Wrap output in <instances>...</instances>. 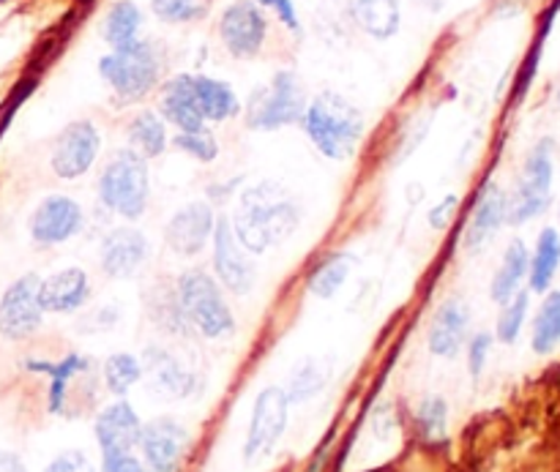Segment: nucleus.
<instances>
[{
    "label": "nucleus",
    "mask_w": 560,
    "mask_h": 472,
    "mask_svg": "<svg viewBox=\"0 0 560 472\" xmlns=\"http://www.w3.org/2000/svg\"><path fill=\"white\" fill-rule=\"evenodd\" d=\"M189 432L175 418H153L142 426L140 451L142 462L153 472H178L184 468L186 451H189Z\"/></svg>",
    "instance_id": "4468645a"
},
{
    "label": "nucleus",
    "mask_w": 560,
    "mask_h": 472,
    "mask_svg": "<svg viewBox=\"0 0 560 472\" xmlns=\"http://www.w3.org/2000/svg\"><path fill=\"white\" fill-rule=\"evenodd\" d=\"M151 255V244L135 227H118L102 240V271L115 282L131 279Z\"/></svg>",
    "instance_id": "f3484780"
},
{
    "label": "nucleus",
    "mask_w": 560,
    "mask_h": 472,
    "mask_svg": "<svg viewBox=\"0 0 560 472\" xmlns=\"http://www.w3.org/2000/svg\"><path fill=\"white\" fill-rule=\"evenodd\" d=\"M191 96L206 123H222L241 113V102L233 87L213 76L191 74Z\"/></svg>",
    "instance_id": "b1692460"
},
{
    "label": "nucleus",
    "mask_w": 560,
    "mask_h": 472,
    "mask_svg": "<svg viewBox=\"0 0 560 472\" xmlns=\"http://www.w3.org/2000/svg\"><path fill=\"white\" fill-rule=\"evenodd\" d=\"M459 208V197L457 194H446L441 202H438L435 208L430 211V227L438 229V233H443V229H448V224H452L454 213H457Z\"/></svg>",
    "instance_id": "ea45409f"
},
{
    "label": "nucleus",
    "mask_w": 560,
    "mask_h": 472,
    "mask_svg": "<svg viewBox=\"0 0 560 472\" xmlns=\"http://www.w3.org/2000/svg\"><path fill=\"white\" fill-rule=\"evenodd\" d=\"M27 369L44 371L49 375L52 386H49V413H63L66 399H69V386L77 380V377L88 375L91 371V361L82 358V355H66L60 364H27Z\"/></svg>",
    "instance_id": "a878e982"
},
{
    "label": "nucleus",
    "mask_w": 560,
    "mask_h": 472,
    "mask_svg": "<svg viewBox=\"0 0 560 472\" xmlns=\"http://www.w3.org/2000/svg\"><path fill=\"white\" fill-rule=\"evenodd\" d=\"M552 140H541L525 158L523 175L514 197L509 200L506 222L525 224L547 211L552 197Z\"/></svg>",
    "instance_id": "0eeeda50"
},
{
    "label": "nucleus",
    "mask_w": 560,
    "mask_h": 472,
    "mask_svg": "<svg viewBox=\"0 0 560 472\" xmlns=\"http://www.w3.org/2000/svg\"><path fill=\"white\" fill-rule=\"evenodd\" d=\"M306 109L304 87L295 71H277L268 85L257 87L246 104V126L252 131H277L301 123Z\"/></svg>",
    "instance_id": "423d86ee"
},
{
    "label": "nucleus",
    "mask_w": 560,
    "mask_h": 472,
    "mask_svg": "<svg viewBox=\"0 0 560 472\" xmlns=\"http://www.w3.org/2000/svg\"><path fill=\"white\" fill-rule=\"evenodd\" d=\"M211 0H151V11L156 20L167 25H186L208 14Z\"/></svg>",
    "instance_id": "72a5a7b5"
},
{
    "label": "nucleus",
    "mask_w": 560,
    "mask_h": 472,
    "mask_svg": "<svg viewBox=\"0 0 560 472\" xmlns=\"http://www.w3.org/2000/svg\"><path fill=\"white\" fill-rule=\"evenodd\" d=\"M140 31H142V11L137 9L135 0H118V3L109 5L102 25V36L109 47L120 49L140 42Z\"/></svg>",
    "instance_id": "cd10ccee"
},
{
    "label": "nucleus",
    "mask_w": 560,
    "mask_h": 472,
    "mask_svg": "<svg viewBox=\"0 0 560 472\" xmlns=\"http://www.w3.org/2000/svg\"><path fill=\"white\" fill-rule=\"evenodd\" d=\"M0 472H27V468L16 453L0 451Z\"/></svg>",
    "instance_id": "c03bdc74"
},
{
    "label": "nucleus",
    "mask_w": 560,
    "mask_h": 472,
    "mask_svg": "<svg viewBox=\"0 0 560 472\" xmlns=\"http://www.w3.org/2000/svg\"><path fill=\"white\" fill-rule=\"evenodd\" d=\"M372 424H375L377 437H381V440H386V437L392 435L394 424H397V421H394L392 404H381V408L375 410V421H372Z\"/></svg>",
    "instance_id": "79ce46f5"
},
{
    "label": "nucleus",
    "mask_w": 560,
    "mask_h": 472,
    "mask_svg": "<svg viewBox=\"0 0 560 472\" xmlns=\"http://www.w3.org/2000/svg\"><path fill=\"white\" fill-rule=\"evenodd\" d=\"M104 472H148V468L145 462H140V459L131 453V457H124L115 464H109V468H104Z\"/></svg>",
    "instance_id": "37998d69"
},
{
    "label": "nucleus",
    "mask_w": 560,
    "mask_h": 472,
    "mask_svg": "<svg viewBox=\"0 0 560 472\" xmlns=\"http://www.w3.org/2000/svg\"><path fill=\"white\" fill-rule=\"evenodd\" d=\"M82 224H85V213L80 202L66 194H49L31 213L27 229L38 246H60L74 238Z\"/></svg>",
    "instance_id": "2eb2a0df"
},
{
    "label": "nucleus",
    "mask_w": 560,
    "mask_h": 472,
    "mask_svg": "<svg viewBox=\"0 0 560 472\" xmlns=\"http://www.w3.org/2000/svg\"><path fill=\"white\" fill-rule=\"evenodd\" d=\"M255 3H260L262 9H273L279 14V20H282L290 31L301 33V22H299V14H295L293 0H255Z\"/></svg>",
    "instance_id": "a19ab883"
},
{
    "label": "nucleus",
    "mask_w": 560,
    "mask_h": 472,
    "mask_svg": "<svg viewBox=\"0 0 560 472\" xmlns=\"http://www.w3.org/2000/svg\"><path fill=\"white\" fill-rule=\"evenodd\" d=\"M416 421L424 440L443 442L448 435V404L441 397H427L416 413Z\"/></svg>",
    "instance_id": "f704fd0d"
},
{
    "label": "nucleus",
    "mask_w": 560,
    "mask_h": 472,
    "mask_svg": "<svg viewBox=\"0 0 560 472\" xmlns=\"http://www.w3.org/2000/svg\"><path fill=\"white\" fill-rule=\"evenodd\" d=\"M129 148L145 162L167 151V123L153 109H142L129 123Z\"/></svg>",
    "instance_id": "bb28decb"
},
{
    "label": "nucleus",
    "mask_w": 560,
    "mask_h": 472,
    "mask_svg": "<svg viewBox=\"0 0 560 472\" xmlns=\"http://www.w3.org/2000/svg\"><path fill=\"white\" fill-rule=\"evenodd\" d=\"M142 421L137 410L126 399L104 408L96 418V440L102 448L104 468L115 464L118 459L131 457L140 448Z\"/></svg>",
    "instance_id": "ddd939ff"
},
{
    "label": "nucleus",
    "mask_w": 560,
    "mask_h": 472,
    "mask_svg": "<svg viewBox=\"0 0 560 472\" xmlns=\"http://www.w3.org/2000/svg\"><path fill=\"white\" fill-rule=\"evenodd\" d=\"M98 151H102V137H98L96 126L91 120H74L55 140L49 164L60 180H77L93 167Z\"/></svg>",
    "instance_id": "f8f14e48"
},
{
    "label": "nucleus",
    "mask_w": 560,
    "mask_h": 472,
    "mask_svg": "<svg viewBox=\"0 0 560 472\" xmlns=\"http://www.w3.org/2000/svg\"><path fill=\"white\" fill-rule=\"evenodd\" d=\"M558 268H560V235L552 227H547L545 233L539 235L534 260H530L528 266L530 290H534V293H547L552 279H556Z\"/></svg>",
    "instance_id": "c85d7f7f"
},
{
    "label": "nucleus",
    "mask_w": 560,
    "mask_h": 472,
    "mask_svg": "<svg viewBox=\"0 0 560 472\" xmlns=\"http://www.w3.org/2000/svg\"><path fill=\"white\" fill-rule=\"evenodd\" d=\"M219 38L233 58H257L268 38V16L262 5L255 0H233L219 16Z\"/></svg>",
    "instance_id": "1a4fd4ad"
},
{
    "label": "nucleus",
    "mask_w": 560,
    "mask_h": 472,
    "mask_svg": "<svg viewBox=\"0 0 560 472\" xmlns=\"http://www.w3.org/2000/svg\"><path fill=\"white\" fill-rule=\"evenodd\" d=\"M528 293H517L509 304H503L501 317H498V339L503 344H514L517 342L520 331H523L525 315H528Z\"/></svg>",
    "instance_id": "c9c22d12"
},
{
    "label": "nucleus",
    "mask_w": 560,
    "mask_h": 472,
    "mask_svg": "<svg viewBox=\"0 0 560 472\" xmlns=\"http://www.w3.org/2000/svg\"><path fill=\"white\" fill-rule=\"evenodd\" d=\"M288 415H290V399L284 388L268 386L262 388L260 397L255 399L252 408L249 429H246L244 442V459L249 464L262 462L271 457L273 448L282 440L284 429H288Z\"/></svg>",
    "instance_id": "6e6552de"
},
{
    "label": "nucleus",
    "mask_w": 560,
    "mask_h": 472,
    "mask_svg": "<svg viewBox=\"0 0 560 472\" xmlns=\"http://www.w3.org/2000/svg\"><path fill=\"white\" fill-rule=\"evenodd\" d=\"M468 326H470V311L468 306L459 298H448L438 306L435 317H432L430 326V353L438 358H454V355L463 350L465 339H468Z\"/></svg>",
    "instance_id": "6ab92c4d"
},
{
    "label": "nucleus",
    "mask_w": 560,
    "mask_h": 472,
    "mask_svg": "<svg viewBox=\"0 0 560 472\" xmlns=\"http://www.w3.org/2000/svg\"><path fill=\"white\" fill-rule=\"evenodd\" d=\"M98 200L120 219L137 222L151 200V175L145 158L137 156L131 148L115 153L98 175Z\"/></svg>",
    "instance_id": "7ed1b4c3"
},
{
    "label": "nucleus",
    "mask_w": 560,
    "mask_h": 472,
    "mask_svg": "<svg viewBox=\"0 0 560 472\" xmlns=\"http://www.w3.org/2000/svg\"><path fill=\"white\" fill-rule=\"evenodd\" d=\"M560 344V293H550L534 322V350L539 355L552 353Z\"/></svg>",
    "instance_id": "2f4dec72"
},
{
    "label": "nucleus",
    "mask_w": 560,
    "mask_h": 472,
    "mask_svg": "<svg viewBox=\"0 0 560 472\" xmlns=\"http://www.w3.org/2000/svg\"><path fill=\"white\" fill-rule=\"evenodd\" d=\"M142 375L151 377L153 388L162 391L164 397L173 399H186L195 393L197 377L195 371L186 369L173 353L162 347H148L142 355Z\"/></svg>",
    "instance_id": "412c9836"
},
{
    "label": "nucleus",
    "mask_w": 560,
    "mask_h": 472,
    "mask_svg": "<svg viewBox=\"0 0 560 472\" xmlns=\"http://www.w3.org/2000/svg\"><path fill=\"white\" fill-rule=\"evenodd\" d=\"M213 273H217V282L224 290H230L233 295H246L252 293L257 282L255 262H252L249 251L241 246V240L235 238L233 224L228 216L217 219V227H213Z\"/></svg>",
    "instance_id": "9d476101"
},
{
    "label": "nucleus",
    "mask_w": 560,
    "mask_h": 472,
    "mask_svg": "<svg viewBox=\"0 0 560 472\" xmlns=\"http://www.w3.org/2000/svg\"><path fill=\"white\" fill-rule=\"evenodd\" d=\"M175 298L186 322L206 339H224L235 331V317L222 295V284L206 271H184L175 284Z\"/></svg>",
    "instance_id": "39448f33"
},
{
    "label": "nucleus",
    "mask_w": 560,
    "mask_h": 472,
    "mask_svg": "<svg viewBox=\"0 0 560 472\" xmlns=\"http://www.w3.org/2000/svg\"><path fill=\"white\" fill-rule=\"evenodd\" d=\"M91 298V279L82 268H63L38 284V304L44 315H71L80 311Z\"/></svg>",
    "instance_id": "a211bd4d"
},
{
    "label": "nucleus",
    "mask_w": 560,
    "mask_h": 472,
    "mask_svg": "<svg viewBox=\"0 0 560 472\" xmlns=\"http://www.w3.org/2000/svg\"><path fill=\"white\" fill-rule=\"evenodd\" d=\"M528 266H530V255H528V246L523 240H512L503 255L501 268L495 271V279H492V287L490 295L495 304H509L514 295L520 293V284L523 279L528 276Z\"/></svg>",
    "instance_id": "393cba45"
},
{
    "label": "nucleus",
    "mask_w": 560,
    "mask_h": 472,
    "mask_svg": "<svg viewBox=\"0 0 560 472\" xmlns=\"http://www.w3.org/2000/svg\"><path fill=\"white\" fill-rule=\"evenodd\" d=\"M350 271H353V257L331 255L310 273V293L320 300L334 298L350 279Z\"/></svg>",
    "instance_id": "c756f323"
},
{
    "label": "nucleus",
    "mask_w": 560,
    "mask_h": 472,
    "mask_svg": "<svg viewBox=\"0 0 560 472\" xmlns=\"http://www.w3.org/2000/svg\"><path fill=\"white\" fill-rule=\"evenodd\" d=\"M301 126H304L312 145L331 162L353 158L361 137H364V115H361V109L334 91L317 93L312 102H306Z\"/></svg>",
    "instance_id": "f03ea898"
},
{
    "label": "nucleus",
    "mask_w": 560,
    "mask_h": 472,
    "mask_svg": "<svg viewBox=\"0 0 560 472\" xmlns=\"http://www.w3.org/2000/svg\"><path fill=\"white\" fill-rule=\"evenodd\" d=\"M142 380V361L129 353H115L104 361V386L113 397L124 399Z\"/></svg>",
    "instance_id": "7c9ffc66"
},
{
    "label": "nucleus",
    "mask_w": 560,
    "mask_h": 472,
    "mask_svg": "<svg viewBox=\"0 0 560 472\" xmlns=\"http://www.w3.org/2000/svg\"><path fill=\"white\" fill-rule=\"evenodd\" d=\"M159 115L164 118V123H173L178 131L206 129V120L191 96V74H178L164 82L162 96H159Z\"/></svg>",
    "instance_id": "4be33fe9"
},
{
    "label": "nucleus",
    "mask_w": 560,
    "mask_h": 472,
    "mask_svg": "<svg viewBox=\"0 0 560 472\" xmlns=\"http://www.w3.org/2000/svg\"><path fill=\"white\" fill-rule=\"evenodd\" d=\"M490 350H492L490 333H476V337L470 339L468 366H470V377H474V380H479L481 371H485V364H487V355H490Z\"/></svg>",
    "instance_id": "4c0bfd02"
},
{
    "label": "nucleus",
    "mask_w": 560,
    "mask_h": 472,
    "mask_svg": "<svg viewBox=\"0 0 560 472\" xmlns=\"http://www.w3.org/2000/svg\"><path fill=\"white\" fill-rule=\"evenodd\" d=\"M355 25L377 42H388L402 25V0H348Z\"/></svg>",
    "instance_id": "5701e85b"
},
{
    "label": "nucleus",
    "mask_w": 560,
    "mask_h": 472,
    "mask_svg": "<svg viewBox=\"0 0 560 472\" xmlns=\"http://www.w3.org/2000/svg\"><path fill=\"white\" fill-rule=\"evenodd\" d=\"M506 211H509V197L506 191L498 184H487L481 189L479 202L474 208V216H470L468 233H465V246L470 251H479L495 238L498 229L506 224Z\"/></svg>",
    "instance_id": "aec40b11"
},
{
    "label": "nucleus",
    "mask_w": 560,
    "mask_h": 472,
    "mask_svg": "<svg viewBox=\"0 0 560 472\" xmlns=\"http://www.w3.org/2000/svg\"><path fill=\"white\" fill-rule=\"evenodd\" d=\"M173 145L178 148L180 153H186V156L197 158V162H202V164L213 162V158L219 156V145H217V140H213V134L208 129H202V131H178V134L173 137Z\"/></svg>",
    "instance_id": "e433bc0d"
},
{
    "label": "nucleus",
    "mask_w": 560,
    "mask_h": 472,
    "mask_svg": "<svg viewBox=\"0 0 560 472\" xmlns=\"http://www.w3.org/2000/svg\"><path fill=\"white\" fill-rule=\"evenodd\" d=\"M44 472H96V468L82 451H63L47 464Z\"/></svg>",
    "instance_id": "58836bf2"
},
{
    "label": "nucleus",
    "mask_w": 560,
    "mask_h": 472,
    "mask_svg": "<svg viewBox=\"0 0 560 472\" xmlns=\"http://www.w3.org/2000/svg\"><path fill=\"white\" fill-rule=\"evenodd\" d=\"M38 284L42 279L36 273H27L5 287L0 298V337L20 342L42 328L44 309L38 304Z\"/></svg>",
    "instance_id": "9b49d317"
},
{
    "label": "nucleus",
    "mask_w": 560,
    "mask_h": 472,
    "mask_svg": "<svg viewBox=\"0 0 560 472\" xmlns=\"http://www.w3.org/2000/svg\"><path fill=\"white\" fill-rule=\"evenodd\" d=\"M98 74L113 87L120 102H140L162 80V55L156 44L135 42L129 47L113 49L98 60Z\"/></svg>",
    "instance_id": "20e7f679"
},
{
    "label": "nucleus",
    "mask_w": 560,
    "mask_h": 472,
    "mask_svg": "<svg viewBox=\"0 0 560 472\" xmlns=\"http://www.w3.org/2000/svg\"><path fill=\"white\" fill-rule=\"evenodd\" d=\"M326 382H328V369H323V364H317V361H306V364L299 366L295 375L290 377V388L284 393H288L290 404L306 402V399L317 397V393L326 388Z\"/></svg>",
    "instance_id": "473e14b6"
},
{
    "label": "nucleus",
    "mask_w": 560,
    "mask_h": 472,
    "mask_svg": "<svg viewBox=\"0 0 560 472\" xmlns=\"http://www.w3.org/2000/svg\"><path fill=\"white\" fill-rule=\"evenodd\" d=\"M235 238L249 255L284 244L301 224V208L279 184H257L241 191L238 211L230 219Z\"/></svg>",
    "instance_id": "f257e3e1"
},
{
    "label": "nucleus",
    "mask_w": 560,
    "mask_h": 472,
    "mask_svg": "<svg viewBox=\"0 0 560 472\" xmlns=\"http://www.w3.org/2000/svg\"><path fill=\"white\" fill-rule=\"evenodd\" d=\"M213 227H217L213 208L208 202H189L173 213L164 227V240L178 257H197L211 240Z\"/></svg>",
    "instance_id": "dca6fc26"
}]
</instances>
